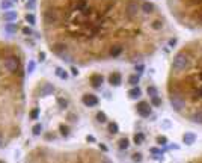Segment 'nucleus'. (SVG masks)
Returning <instances> with one entry per match:
<instances>
[{"instance_id":"nucleus-1","label":"nucleus","mask_w":202,"mask_h":163,"mask_svg":"<svg viewBox=\"0 0 202 163\" xmlns=\"http://www.w3.org/2000/svg\"><path fill=\"white\" fill-rule=\"evenodd\" d=\"M55 30L65 44L62 60L88 64L122 59L136 62L152 56L169 38L166 15L151 0H55ZM51 29V30H53Z\"/></svg>"},{"instance_id":"nucleus-2","label":"nucleus","mask_w":202,"mask_h":163,"mask_svg":"<svg viewBox=\"0 0 202 163\" xmlns=\"http://www.w3.org/2000/svg\"><path fill=\"white\" fill-rule=\"evenodd\" d=\"M166 94L178 116L202 126V35L187 41L173 54L166 79Z\"/></svg>"},{"instance_id":"nucleus-3","label":"nucleus","mask_w":202,"mask_h":163,"mask_svg":"<svg viewBox=\"0 0 202 163\" xmlns=\"http://www.w3.org/2000/svg\"><path fill=\"white\" fill-rule=\"evenodd\" d=\"M166 6L177 24L202 33V0H166Z\"/></svg>"},{"instance_id":"nucleus-4","label":"nucleus","mask_w":202,"mask_h":163,"mask_svg":"<svg viewBox=\"0 0 202 163\" xmlns=\"http://www.w3.org/2000/svg\"><path fill=\"white\" fill-rule=\"evenodd\" d=\"M2 67L8 74H15L20 71V59L17 56H8L3 59Z\"/></svg>"},{"instance_id":"nucleus-5","label":"nucleus","mask_w":202,"mask_h":163,"mask_svg":"<svg viewBox=\"0 0 202 163\" xmlns=\"http://www.w3.org/2000/svg\"><path fill=\"white\" fill-rule=\"evenodd\" d=\"M82 103H83L85 106H88V107H93V106H98L100 100H98V97L93 95V94H85V95L82 97Z\"/></svg>"},{"instance_id":"nucleus-6","label":"nucleus","mask_w":202,"mask_h":163,"mask_svg":"<svg viewBox=\"0 0 202 163\" xmlns=\"http://www.w3.org/2000/svg\"><path fill=\"white\" fill-rule=\"evenodd\" d=\"M136 110H137V113L140 115V116H143V118H147L151 115V107H149V104H148L147 101H140L137 106H136Z\"/></svg>"},{"instance_id":"nucleus-7","label":"nucleus","mask_w":202,"mask_h":163,"mask_svg":"<svg viewBox=\"0 0 202 163\" xmlns=\"http://www.w3.org/2000/svg\"><path fill=\"white\" fill-rule=\"evenodd\" d=\"M109 83H110L112 86H119V85L122 83V76H121V72H118V71L112 72L110 76H109Z\"/></svg>"},{"instance_id":"nucleus-8","label":"nucleus","mask_w":202,"mask_h":163,"mask_svg":"<svg viewBox=\"0 0 202 163\" xmlns=\"http://www.w3.org/2000/svg\"><path fill=\"white\" fill-rule=\"evenodd\" d=\"M89 80H91V85L93 88H101V85H103V82H104V79H103V76L101 74H92L91 77H89Z\"/></svg>"},{"instance_id":"nucleus-9","label":"nucleus","mask_w":202,"mask_h":163,"mask_svg":"<svg viewBox=\"0 0 202 163\" xmlns=\"http://www.w3.org/2000/svg\"><path fill=\"white\" fill-rule=\"evenodd\" d=\"M17 17H18V14L15 12V11H5L3 12V15H2V18H3V21H8V23H14L15 20H17Z\"/></svg>"},{"instance_id":"nucleus-10","label":"nucleus","mask_w":202,"mask_h":163,"mask_svg":"<svg viewBox=\"0 0 202 163\" xmlns=\"http://www.w3.org/2000/svg\"><path fill=\"white\" fill-rule=\"evenodd\" d=\"M55 92V86L51 85V83H48V82H45L42 86H41V95H50V94H53Z\"/></svg>"},{"instance_id":"nucleus-11","label":"nucleus","mask_w":202,"mask_h":163,"mask_svg":"<svg viewBox=\"0 0 202 163\" xmlns=\"http://www.w3.org/2000/svg\"><path fill=\"white\" fill-rule=\"evenodd\" d=\"M5 32L9 33V35H14L18 32V24L17 23H6L5 24Z\"/></svg>"},{"instance_id":"nucleus-12","label":"nucleus","mask_w":202,"mask_h":163,"mask_svg":"<svg viewBox=\"0 0 202 163\" xmlns=\"http://www.w3.org/2000/svg\"><path fill=\"white\" fill-rule=\"evenodd\" d=\"M14 8V2H11V0H0V9H3V12L5 11H11Z\"/></svg>"},{"instance_id":"nucleus-13","label":"nucleus","mask_w":202,"mask_h":163,"mask_svg":"<svg viewBox=\"0 0 202 163\" xmlns=\"http://www.w3.org/2000/svg\"><path fill=\"white\" fill-rule=\"evenodd\" d=\"M140 95H142V91H140L139 86H134V88L130 89V92H128V97L131 98V100H136V98H139Z\"/></svg>"},{"instance_id":"nucleus-14","label":"nucleus","mask_w":202,"mask_h":163,"mask_svg":"<svg viewBox=\"0 0 202 163\" xmlns=\"http://www.w3.org/2000/svg\"><path fill=\"white\" fill-rule=\"evenodd\" d=\"M24 20H26V21H27V24H30V26H33V24L36 23V17H35L33 14H26Z\"/></svg>"},{"instance_id":"nucleus-15","label":"nucleus","mask_w":202,"mask_h":163,"mask_svg":"<svg viewBox=\"0 0 202 163\" xmlns=\"http://www.w3.org/2000/svg\"><path fill=\"white\" fill-rule=\"evenodd\" d=\"M97 121L101 122V124L107 122V116H106V113H104V112H98V113H97Z\"/></svg>"},{"instance_id":"nucleus-16","label":"nucleus","mask_w":202,"mask_h":163,"mask_svg":"<svg viewBox=\"0 0 202 163\" xmlns=\"http://www.w3.org/2000/svg\"><path fill=\"white\" fill-rule=\"evenodd\" d=\"M35 67H36L35 60H29V64H27V67H26V71H27V74H32V72L35 71Z\"/></svg>"},{"instance_id":"nucleus-17","label":"nucleus","mask_w":202,"mask_h":163,"mask_svg":"<svg viewBox=\"0 0 202 163\" xmlns=\"http://www.w3.org/2000/svg\"><path fill=\"white\" fill-rule=\"evenodd\" d=\"M128 83L131 85V86H137V83H139V76H136V74L130 76V77H128Z\"/></svg>"},{"instance_id":"nucleus-18","label":"nucleus","mask_w":202,"mask_h":163,"mask_svg":"<svg viewBox=\"0 0 202 163\" xmlns=\"http://www.w3.org/2000/svg\"><path fill=\"white\" fill-rule=\"evenodd\" d=\"M29 118H30V119H38V118H39V109L38 107L32 109L30 113H29Z\"/></svg>"},{"instance_id":"nucleus-19","label":"nucleus","mask_w":202,"mask_h":163,"mask_svg":"<svg viewBox=\"0 0 202 163\" xmlns=\"http://www.w3.org/2000/svg\"><path fill=\"white\" fill-rule=\"evenodd\" d=\"M36 2L38 0H26V9H35L36 8Z\"/></svg>"},{"instance_id":"nucleus-20","label":"nucleus","mask_w":202,"mask_h":163,"mask_svg":"<svg viewBox=\"0 0 202 163\" xmlns=\"http://www.w3.org/2000/svg\"><path fill=\"white\" fill-rule=\"evenodd\" d=\"M128 145H130V142H128V139H127V138H122V139L119 141V148H121V149H127V148H128Z\"/></svg>"},{"instance_id":"nucleus-21","label":"nucleus","mask_w":202,"mask_h":163,"mask_svg":"<svg viewBox=\"0 0 202 163\" xmlns=\"http://www.w3.org/2000/svg\"><path fill=\"white\" fill-rule=\"evenodd\" d=\"M32 133H33L35 136H39V134L42 133V124H36V126H33V128H32Z\"/></svg>"},{"instance_id":"nucleus-22","label":"nucleus","mask_w":202,"mask_h":163,"mask_svg":"<svg viewBox=\"0 0 202 163\" xmlns=\"http://www.w3.org/2000/svg\"><path fill=\"white\" fill-rule=\"evenodd\" d=\"M184 141H185L187 144H193V141H195V134H192V133H185V134H184Z\"/></svg>"},{"instance_id":"nucleus-23","label":"nucleus","mask_w":202,"mask_h":163,"mask_svg":"<svg viewBox=\"0 0 202 163\" xmlns=\"http://www.w3.org/2000/svg\"><path fill=\"white\" fill-rule=\"evenodd\" d=\"M56 74L62 79V80H65L67 77H68V74H67V71H63L62 68H56Z\"/></svg>"},{"instance_id":"nucleus-24","label":"nucleus","mask_w":202,"mask_h":163,"mask_svg":"<svg viewBox=\"0 0 202 163\" xmlns=\"http://www.w3.org/2000/svg\"><path fill=\"white\" fill-rule=\"evenodd\" d=\"M59 130H60L62 136H68V134H70V128H68L67 126H63V124H60V126H59Z\"/></svg>"},{"instance_id":"nucleus-25","label":"nucleus","mask_w":202,"mask_h":163,"mask_svg":"<svg viewBox=\"0 0 202 163\" xmlns=\"http://www.w3.org/2000/svg\"><path fill=\"white\" fill-rule=\"evenodd\" d=\"M118 130H119V127H118L116 122H110V124H109V131H110V133L115 134V133H118Z\"/></svg>"},{"instance_id":"nucleus-26","label":"nucleus","mask_w":202,"mask_h":163,"mask_svg":"<svg viewBox=\"0 0 202 163\" xmlns=\"http://www.w3.org/2000/svg\"><path fill=\"white\" fill-rule=\"evenodd\" d=\"M21 32L24 33L26 36H30L32 33H33V30H32V27H29V26H26V27H23L21 29Z\"/></svg>"},{"instance_id":"nucleus-27","label":"nucleus","mask_w":202,"mask_h":163,"mask_svg":"<svg viewBox=\"0 0 202 163\" xmlns=\"http://www.w3.org/2000/svg\"><path fill=\"white\" fill-rule=\"evenodd\" d=\"M142 141H143V134L142 133H136L134 134V142L136 144H142Z\"/></svg>"},{"instance_id":"nucleus-28","label":"nucleus","mask_w":202,"mask_h":163,"mask_svg":"<svg viewBox=\"0 0 202 163\" xmlns=\"http://www.w3.org/2000/svg\"><path fill=\"white\" fill-rule=\"evenodd\" d=\"M57 104H59L62 109H65L67 106H68V101H67L65 98H57Z\"/></svg>"},{"instance_id":"nucleus-29","label":"nucleus","mask_w":202,"mask_h":163,"mask_svg":"<svg viewBox=\"0 0 202 163\" xmlns=\"http://www.w3.org/2000/svg\"><path fill=\"white\" fill-rule=\"evenodd\" d=\"M187 163H202V154H199V156H196V157H193L192 160H189Z\"/></svg>"},{"instance_id":"nucleus-30","label":"nucleus","mask_w":202,"mask_h":163,"mask_svg":"<svg viewBox=\"0 0 202 163\" xmlns=\"http://www.w3.org/2000/svg\"><path fill=\"white\" fill-rule=\"evenodd\" d=\"M148 94H149L151 97H155V94H157V89H155L154 86H148Z\"/></svg>"},{"instance_id":"nucleus-31","label":"nucleus","mask_w":202,"mask_h":163,"mask_svg":"<svg viewBox=\"0 0 202 163\" xmlns=\"http://www.w3.org/2000/svg\"><path fill=\"white\" fill-rule=\"evenodd\" d=\"M152 104H154V106H160V104H162V100H160L158 97H152Z\"/></svg>"},{"instance_id":"nucleus-32","label":"nucleus","mask_w":202,"mask_h":163,"mask_svg":"<svg viewBox=\"0 0 202 163\" xmlns=\"http://www.w3.org/2000/svg\"><path fill=\"white\" fill-rule=\"evenodd\" d=\"M133 160H134V162H140V160H142V156H140L139 153H136V154L133 156Z\"/></svg>"},{"instance_id":"nucleus-33","label":"nucleus","mask_w":202,"mask_h":163,"mask_svg":"<svg viewBox=\"0 0 202 163\" xmlns=\"http://www.w3.org/2000/svg\"><path fill=\"white\" fill-rule=\"evenodd\" d=\"M44 60H45V53L41 52V53H39V62H44Z\"/></svg>"},{"instance_id":"nucleus-34","label":"nucleus","mask_w":202,"mask_h":163,"mask_svg":"<svg viewBox=\"0 0 202 163\" xmlns=\"http://www.w3.org/2000/svg\"><path fill=\"white\" fill-rule=\"evenodd\" d=\"M157 141H158V144H165V142H166V138H158Z\"/></svg>"},{"instance_id":"nucleus-35","label":"nucleus","mask_w":202,"mask_h":163,"mask_svg":"<svg viewBox=\"0 0 202 163\" xmlns=\"http://www.w3.org/2000/svg\"><path fill=\"white\" fill-rule=\"evenodd\" d=\"M71 71H73V74H74V76H77V74H78V70H77L75 67H73V68H71Z\"/></svg>"},{"instance_id":"nucleus-36","label":"nucleus","mask_w":202,"mask_h":163,"mask_svg":"<svg viewBox=\"0 0 202 163\" xmlns=\"http://www.w3.org/2000/svg\"><path fill=\"white\" fill-rule=\"evenodd\" d=\"M86 139H88V142H95V138L93 136H88Z\"/></svg>"},{"instance_id":"nucleus-37","label":"nucleus","mask_w":202,"mask_h":163,"mask_svg":"<svg viewBox=\"0 0 202 163\" xmlns=\"http://www.w3.org/2000/svg\"><path fill=\"white\" fill-rule=\"evenodd\" d=\"M70 121H75V115H73V113L70 115Z\"/></svg>"},{"instance_id":"nucleus-38","label":"nucleus","mask_w":202,"mask_h":163,"mask_svg":"<svg viewBox=\"0 0 202 163\" xmlns=\"http://www.w3.org/2000/svg\"><path fill=\"white\" fill-rule=\"evenodd\" d=\"M3 145H5V144H3V139H2V136H0V148H2Z\"/></svg>"},{"instance_id":"nucleus-39","label":"nucleus","mask_w":202,"mask_h":163,"mask_svg":"<svg viewBox=\"0 0 202 163\" xmlns=\"http://www.w3.org/2000/svg\"><path fill=\"white\" fill-rule=\"evenodd\" d=\"M11 2H14V3H15V2H18V0H11Z\"/></svg>"},{"instance_id":"nucleus-40","label":"nucleus","mask_w":202,"mask_h":163,"mask_svg":"<svg viewBox=\"0 0 202 163\" xmlns=\"http://www.w3.org/2000/svg\"><path fill=\"white\" fill-rule=\"evenodd\" d=\"M0 163H3V162H2V160H0Z\"/></svg>"}]
</instances>
